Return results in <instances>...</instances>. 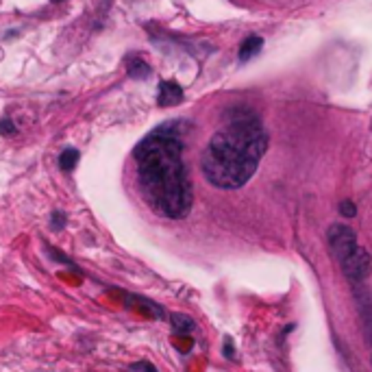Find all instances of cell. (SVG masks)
Instances as JSON below:
<instances>
[{
	"label": "cell",
	"mask_w": 372,
	"mask_h": 372,
	"mask_svg": "<svg viewBox=\"0 0 372 372\" xmlns=\"http://www.w3.org/2000/svg\"><path fill=\"white\" fill-rule=\"evenodd\" d=\"M66 222H68L66 214H62V211H54V214H52V218H50V226H52V231H62V228L66 226Z\"/></svg>",
	"instance_id": "7c38bea8"
},
{
	"label": "cell",
	"mask_w": 372,
	"mask_h": 372,
	"mask_svg": "<svg viewBox=\"0 0 372 372\" xmlns=\"http://www.w3.org/2000/svg\"><path fill=\"white\" fill-rule=\"evenodd\" d=\"M170 325H173V329L177 331V333H181V335H187V333H192L194 331V320L190 318V316H185V313H175L173 318H170Z\"/></svg>",
	"instance_id": "30bf717a"
},
{
	"label": "cell",
	"mask_w": 372,
	"mask_h": 372,
	"mask_svg": "<svg viewBox=\"0 0 372 372\" xmlns=\"http://www.w3.org/2000/svg\"><path fill=\"white\" fill-rule=\"evenodd\" d=\"M79 159H81V155H79L76 149H66L59 155V168L64 170V173H72V170L76 168V163H79Z\"/></svg>",
	"instance_id": "8fae6325"
},
{
	"label": "cell",
	"mask_w": 372,
	"mask_h": 372,
	"mask_svg": "<svg viewBox=\"0 0 372 372\" xmlns=\"http://www.w3.org/2000/svg\"><path fill=\"white\" fill-rule=\"evenodd\" d=\"M359 288V294H357V305H359V313H361V322H364V331H366V337L368 342L372 344V294L361 290V285H357Z\"/></svg>",
	"instance_id": "8992f818"
},
{
	"label": "cell",
	"mask_w": 372,
	"mask_h": 372,
	"mask_svg": "<svg viewBox=\"0 0 372 372\" xmlns=\"http://www.w3.org/2000/svg\"><path fill=\"white\" fill-rule=\"evenodd\" d=\"M183 100V90L177 81H161L159 85V94H157V103L161 107H175Z\"/></svg>",
	"instance_id": "5b68a950"
},
{
	"label": "cell",
	"mask_w": 372,
	"mask_h": 372,
	"mask_svg": "<svg viewBox=\"0 0 372 372\" xmlns=\"http://www.w3.org/2000/svg\"><path fill=\"white\" fill-rule=\"evenodd\" d=\"M268 151V133L246 107L226 113L224 127L214 133L200 157L205 179L220 190H238L257 173Z\"/></svg>",
	"instance_id": "7a4b0ae2"
},
{
	"label": "cell",
	"mask_w": 372,
	"mask_h": 372,
	"mask_svg": "<svg viewBox=\"0 0 372 372\" xmlns=\"http://www.w3.org/2000/svg\"><path fill=\"white\" fill-rule=\"evenodd\" d=\"M52 3H64V0H52Z\"/></svg>",
	"instance_id": "e0dca14e"
},
{
	"label": "cell",
	"mask_w": 372,
	"mask_h": 372,
	"mask_svg": "<svg viewBox=\"0 0 372 372\" xmlns=\"http://www.w3.org/2000/svg\"><path fill=\"white\" fill-rule=\"evenodd\" d=\"M137 185L146 205L168 218L183 220L194 203V190L183 161V139L175 124L149 133L133 151Z\"/></svg>",
	"instance_id": "6da1fadb"
},
{
	"label": "cell",
	"mask_w": 372,
	"mask_h": 372,
	"mask_svg": "<svg viewBox=\"0 0 372 372\" xmlns=\"http://www.w3.org/2000/svg\"><path fill=\"white\" fill-rule=\"evenodd\" d=\"M327 240H329V246H331L335 260L339 264H344L349 257L359 248L355 231L347 224H331L329 233H327Z\"/></svg>",
	"instance_id": "3957f363"
},
{
	"label": "cell",
	"mask_w": 372,
	"mask_h": 372,
	"mask_svg": "<svg viewBox=\"0 0 372 372\" xmlns=\"http://www.w3.org/2000/svg\"><path fill=\"white\" fill-rule=\"evenodd\" d=\"M16 133V124L5 118V120H0V135H13Z\"/></svg>",
	"instance_id": "9a60e30c"
},
{
	"label": "cell",
	"mask_w": 372,
	"mask_h": 372,
	"mask_svg": "<svg viewBox=\"0 0 372 372\" xmlns=\"http://www.w3.org/2000/svg\"><path fill=\"white\" fill-rule=\"evenodd\" d=\"M131 372H159L151 361H135L131 364Z\"/></svg>",
	"instance_id": "4fadbf2b"
},
{
	"label": "cell",
	"mask_w": 372,
	"mask_h": 372,
	"mask_svg": "<svg viewBox=\"0 0 372 372\" xmlns=\"http://www.w3.org/2000/svg\"><path fill=\"white\" fill-rule=\"evenodd\" d=\"M262 46H264V40H262L260 35H250V37H246V40L242 42V46H240V52H238L240 62H248V59H252L255 54H260Z\"/></svg>",
	"instance_id": "52a82bcc"
},
{
	"label": "cell",
	"mask_w": 372,
	"mask_h": 372,
	"mask_svg": "<svg viewBox=\"0 0 372 372\" xmlns=\"http://www.w3.org/2000/svg\"><path fill=\"white\" fill-rule=\"evenodd\" d=\"M129 298L135 301V307L144 313V316H149V318H163V309L157 303H153V301H149L144 296H129Z\"/></svg>",
	"instance_id": "9c48e42d"
},
{
	"label": "cell",
	"mask_w": 372,
	"mask_h": 372,
	"mask_svg": "<svg viewBox=\"0 0 372 372\" xmlns=\"http://www.w3.org/2000/svg\"><path fill=\"white\" fill-rule=\"evenodd\" d=\"M127 72L133 79H149L151 76V66L141 59V57L133 54V57H127Z\"/></svg>",
	"instance_id": "ba28073f"
},
{
	"label": "cell",
	"mask_w": 372,
	"mask_h": 372,
	"mask_svg": "<svg viewBox=\"0 0 372 372\" xmlns=\"http://www.w3.org/2000/svg\"><path fill=\"white\" fill-rule=\"evenodd\" d=\"M342 266V272L347 274V279L353 283V285H359V283H364V279L370 274V266H372V262H370V255L359 246L349 260L344 262V264H339Z\"/></svg>",
	"instance_id": "277c9868"
},
{
	"label": "cell",
	"mask_w": 372,
	"mask_h": 372,
	"mask_svg": "<svg viewBox=\"0 0 372 372\" xmlns=\"http://www.w3.org/2000/svg\"><path fill=\"white\" fill-rule=\"evenodd\" d=\"M339 214L347 216V218H353L357 214V207L351 203V200H342V203H339Z\"/></svg>",
	"instance_id": "5bb4252c"
},
{
	"label": "cell",
	"mask_w": 372,
	"mask_h": 372,
	"mask_svg": "<svg viewBox=\"0 0 372 372\" xmlns=\"http://www.w3.org/2000/svg\"><path fill=\"white\" fill-rule=\"evenodd\" d=\"M224 353H226V357H233V349H231V339H226V344H224Z\"/></svg>",
	"instance_id": "2e32d148"
}]
</instances>
